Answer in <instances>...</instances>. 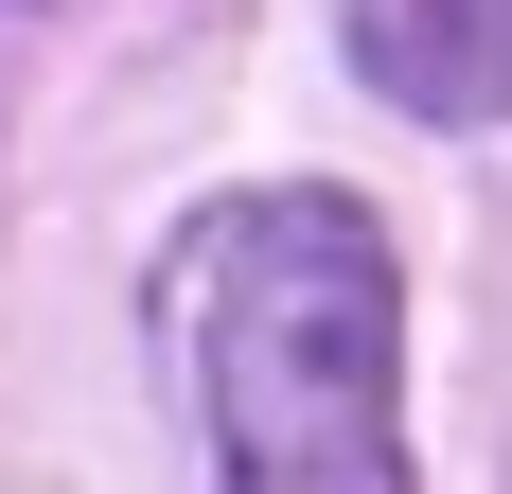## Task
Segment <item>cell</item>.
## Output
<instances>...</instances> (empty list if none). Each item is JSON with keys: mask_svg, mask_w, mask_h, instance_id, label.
<instances>
[{"mask_svg": "<svg viewBox=\"0 0 512 494\" xmlns=\"http://www.w3.org/2000/svg\"><path fill=\"white\" fill-rule=\"evenodd\" d=\"M212 494H407V265L336 177L212 195L159 265Z\"/></svg>", "mask_w": 512, "mask_h": 494, "instance_id": "obj_1", "label": "cell"}, {"mask_svg": "<svg viewBox=\"0 0 512 494\" xmlns=\"http://www.w3.org/2000/svg\"><path fill=\"white\" fill-rule=\"evenodd\" d=\"M354 71L407 124H512V0H354Z\"/></svg>", "mask_w": 512, "mask_h": 494, "instance_id": "obj_2", "label": "cell"}]
</instances>
